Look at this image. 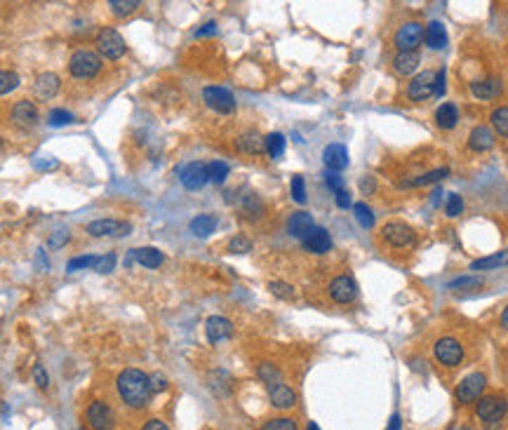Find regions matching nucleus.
<instances>
[{
	"mask_svg": "<svg viewBox=\"0 0 508 430\" xmlns=\"http://www.w3.org/2000/svg\"><path fill=\"white\" fill-rule=\"evenodd\" d=\"M116 388H118V395H121L123 405L130 407V409H134V411L146 409L148 402H151V398H153L151 376L144 374L141 369H134V367L123 369L121 374H118Z\"/></svg>",
	"mask_w": 508,
	"mask_h": 430,
	"instance_id": "obj_1",
	"label": "nucleus"
},
{
	"mask_svg": "<svg viewBox=\"0 0 508 430\" xmlns=\"http://www.w3.org/2000/svg\"><path fill=\"white\" fill-rule=\"evenodd\" d=\"M445 92V76L436 71H424L419 73L407 88V96L412 101H424L431 99L433 94H443Z\"/></svg>",
	"mask_w": 508,
	"mask_h": 430,
	"instance_id": "obj_2",
	"label": "nucleus"
},
{
	"mask_svg": "<svg viewBox=\"0 0 508 430\" xmlns=\"http://www.w3.org/2000/svg\"><path fill=\"white\" fill-rule=\"evenodd\" d=\"M68 73L78 80H90L101 71V57L90 50H81L68 59Z\"/></svg>",
	"mask_w": 508,
	"mask_h": 430,
	"instance_id": "obj_3",
	"label": "nucleus"
},
{
	"mask_svg": "<svg viewBox=\"0 0 508 430\" xmlns=\"http://www.w3.org/2000/svg\"><path fill=\"white\" fill-rule=\"evenodd\" d=\"M94 45H96V52L104 57V59H111V61L121 59V57L128 52V45H125L123 36L116 28H108V26L96 33Z\"/></svg>",
	"mask_w": 508,
	"mask_h": 430,
	"instance_id": "obj_4",
	"label": "nucleus"
},
{
	"mask_svg": "<svg viewBox=\"0 0 508 430\" xmlns=\"http://www.w3.org/2000/svg\"><path fill=\"white\" fill-rule=\"evenodd\" d=\"M85 421L92 430H113L116 428V411L104 400H94L85 409Z\"/></svg>",
	"mask_w": 508,
	"mask_h": 430,
	"instance_id": "obj_5",
	"label": "nucleus"
},
{
	"mask_svg": "<svg viewBox=\"0 0 508 430\" xmlns=\"http://www.w3.org/2000/svg\"><path fill=\"white\" fill-rule=\"evenodd\" d=\"M424 31L426 28L421 26L419 21H407V24L396 33L398 52H416V48L424 43Z\"/></svg>",
	"mask_w": 508,
	"mask_h": 430,
	"instance_id": "obj_6",
	"label": "nucleus"
},
{
	"mask_svg": "<svg viewBox=\"0 0 508 430\" xmlns=\"http://www.w3.org/2000/svg\"><path fill=\"white\" fill-rule=\"evenodd\" d=\"M203 99L205 104H207L212 111L221 113V116H228V113L236 111V99H233V94L224 88H205L203 90Z\"/></svg>",
	"mask_w": 508,
	"mask_h": 430,
	"instance_id": "obj_7",
	"label": "nucleus"
},
{
	"mask_svg": "<svg viewBox=\"0 0 508 430\" xmlns=\"http://www.w3.org/2000/svg\"><path fill=\"white\" fill-rule=\"evenodd\" d=\"M130 223L128 221H118V219H96L92 223H88V231L94 238H121V235L130 233Z\"/></svg>",
	"mask_w": 508,
	"mask_h": 430,
	"instance_id": "obj_8",
	"label": "nucleus"
},
{
	"mask_svg": "<svg viewBox=\"0 0 508 430\" xmlns=\"http://www.w3.org/2000/svg\"><path fill=\"white\" fill-rule=\"evenodd\" d=\"M381 235L391 247H407V245L414 243V231L403 221H388L381 228Z\"/></svg>",
	"mask_w": 508,
	"mask_h": 430,
	"instance_id": "obj_9",
	"label": "nucleus"
},
{
	"mask_svg": "<svg viewBox=\"0 0 508 430\" xmlns=\"http://www.w3.org/2000/svg\"><path fill=\"white\" fill-rule=\"evenodd\" d=\"M436 358L445 367H456L464 360V346L452 339V336H445V339L436 343Z\"/></svg>",
	"mask_w": 508,
	"mask_h": 430,
	"instance_id": "obj_10",
	"label": "nucleus"
},
{
	"mask_svg": "<svg viewBox=\"0 0 508 430\" xmlns=\"http://www.w3.org/2000/svg\"><path fill=\"white\" fill-rule=\"evenodd\" d=\"M179 179H181V183H184V188H188V191H201L205 183L210 181L207 165L201 163V160H193V163H188L186 167L179 172Z\"/></svg>",
	"mask_w": 508,
	"mask_h": 430,
	"instance_id": "obj_11",
	"label": "nucleus"
},
{
	"mask_svg": "<svg viewBox=\"0 0 508 430\" xmlns=\"http://www.w3.org/2000/svg\"><path fill=\"white\" fill-rule=\"evenodd\" d=\"M506 411H508L506 400L496 398V395L480 398V402H478V416H480L485 423H499L501 418L506 416Z\"/></svg>",
	"mask_w": 508,
	"mask_h": 430,
	"instance_id": "obj_12",
	"label": "nucleus"
},
{
	"mask_svg": "<svg viewBox=\"0 0 508 430\" xmlns=\"http://www.w3.org/2000/svg\"><path fill=\"white\" fill-rule=\"evenodd\" d=\"M485 391V376L482 374H468L464 381L456 386V400L461 405H471L476 400H480Z\"/></svg>",
	"mask_w": 508,
	"mask_h": 430,
	"instance_id": "obj_13",
	"label": "nucleus"
},
{
	"mask_svg": "<svg viewBox=\"0 0 508 430\" xmlns=\"http://www.w3.org/2000/svg\"><path fill=\"white\" fill-rule=\"evenodd\" d=\"M358 294V285L351 275H336L329 283V296L336 303H351Z\"/></svg>",
	"mask_w": 508,
	"mask_h": 430,
	"instance_id": "obj_14",
	"label": "nucleus"
},
{
	"mask_svg": "<svg viewBox=\"0 0 508 430\" xmlns=\"http://www.w3.org/2000/svg\"><path fill=\"white\" fill-rule=\"evenodd\" d=\"M12 123L19 125V127H36L38 120H41V113H38V106L33 104V101L28 99H21L17 101V104L12 106Z\"/></svg>",
	"mask_w": 508,
	"mask_h": 430,
	"instance_id": "obj_15",
	"label": "nucleus"
},
{
	"mask_svg": "<svg viewBox=\"0 0 508 430\" xmlns=\"http://www.w3.org/2000/svg\"><path fill=\"white\" fill-rule=\"evenodd\" d=\"M301 243H304V247L308 252H313V254H325V252L332 249V238H329L327 228H323V226H313Z\"/></svg>",
	"mask_w": 508,
	"mask_h": 430,
	"instance_id": "obj_16",
	"label": "nucleus"
},
{
	"mask_svg": "<svg viewBox=\"0 0 508 430\" xmlns=\"http://www.w3.org/2000/svg\"><path fill=\"white\" fill-rule=\"evenodd\" d=\"M205 334H207L210 343H219V341L228 339V336L233 334L231 320L221 318V315H212V318H207V322H205Z\"/></svg>",
	"mask_w": 508,
	"mask_h": 430,
	"instance_id": "obj_17",
	"label": "nucleus"
},
{
	"mask_svg": "<svg viewBox=\"0 0 508 430\" xmlns=\"http://www.w3.org/2000/svg\"><path fill=\"white\" fill-rule=\"evenodd\" d=\"M134 261L144 268H158V266H163L165 256H163V252L156 247H139V249H132V254L125 259V266H130V263H134Z\"/></svg>",
	"mask_w": 508,
	"mask_h": 430,
	"instance_id": "obj_18",
	"label": "nucleus"
},
{
	"mask_svg": "<svg viewBox=\"0 0 508 430\" xmlns=\"http://www.w3.org/2000/svg\"><path fill=\"white\" fill-rule=\"evenodd\" d=\"M268 398H271V405L276 409H292V407H296V393L289 386H285L283 381L268 386Z\"/></svg>",
	"mask_w": 508,
	"mask_h": 430,
	"instance_id": "obj_19",
	"label": "nucleus"
},
{
	"mask_svg": "<svg viewBox=\"0 0 508 430\" xmlns=\"http://www.w3.org/2000/svg\"><path fill=\"white\" fill-rule=\"evenodd\" d=\"M323 163L327 165L329 172H341L348 165V151L341 143H329L323 151Z\"/></svg>",
	"mask_w": 508,
	"mask_h": 430,
	"instance_id": "obj_20",
	"label": "nucleus"
},
{
	"mask_svg": "<svg viewBox=\"0 0 508 430\" xmlns=\"http://www.w3.org/2000/svg\"><path fill=\"white\" fill-rule=\"evenodd\" d=\"M236 146H238V151H241V153H247V156H259V153L264 151V136H261L256 130H247L236 139Z\"/></svg>",
	"mask_w": 508,
	"mask_h": 430,
	"instance_id": "obj_21",
	"label": "nucleus"
},
{
	"mask_svg": "<svg viewBox=\"0 0 508 430\" xmlns=\"http://www.w3.org/2000/svg\"><path fill=\"white\" fill-rule=\"evenodd\" d=\"M61 88V80L57 73H41V76L36 78V83H33V90H36V94L41 96V99H52V96L59 92Z\"/></svg>",
	"mask_w": 508,
	"mask_h": 430,
	"instance_id": "obj_22",
	"label": "nucleus"
},
{
	"mask_svg": "<svg viewBox=\"0 0 508 430\" xmlns=\"http://www.w3.org/2000/svg\"><path fill=\"white\" fill-rule=\"evenodd\" d=\"M313 226H316V223H313V216L308 214V212H294L287 219V233L299 240H304L306 233L311 231Z\"/></svg>",
	"mask_w": 508,
	"mask_h": 430,
	"instance_id": "obj_23",
	"label": "nucleus"
},
{
	"mask_svg": "<svg viewBox=\"0 0 508 430\" xmlns=\"http://www.w3.org/2000/svg\"><path fill=\"white\" fill-rule=\"evenodd\" d=\"M501 80L499 78H487V80H478V83H471V92L478 96V99H496L501 94Z\"/></svg>",
	"mask_w": 508,
	"mask_h": 430,
	"instance_id": "obj_24",
	"label": "nucleus"
},
{
	"mask_svg": "<svg viewBox=\"0 0 508 430\" xmlns=\"http://www.w3.org/2000/svg\"><path fill=\"white\" fill-rule=\"evenodd\" d=\"M424 43L431 50H443L445 45H447V31H445V26L440 24V21H431V24L426 26Z\"/></svg>",
	"mask_w": 508,
	"mask_h": 430,
	"instance_id": "obj_25",
	"label": "nucleus"
},
{
	"mask_svg": "<svg viewBox=\"0 0 508 430\" xmlns=\"http://www.w3.org/2000/svg\"><path fill=\"white\" fill-rule=\"evenodd\" d=\"M468 146L473 148V151L482 153V151H489V148L494 146V134L489 127H476L471 132V136H468Z\"/></svg>",
	"mask_w": 508,
	"mask_h": 430,
	"instance_id": "obj_26",
	"label": "nucleus"
},
{
	"mask_svg": "<svg viewBox=\"0 0 508 430\" xmlns=\"http://www.w3.org/2000/svg\"><path fill=\"white\" fill-rule=\"evenodd\" d=\"M508 266V249L496 252L492 256H482V259L471 263V271H492V268H501Z\"/></svg>",
	"mask_w": 508,
	"mask_h": 430,
	"instance_id": "obj_27",
	"label": "nucleus"
},
{
	"mask_svg": "<svg viewBox=\"0 0 508 430\" xmlns=\"http://www.w3.org/2000/svg\"><path fill=\"white\" fill-rule=\"evenodd\" d=\"M214 231H216V216L212 214H201L191 221V233L196 235V238H207V235H212Z\"/></svg>",
	"mask_w": 508,
	"mask_h": 430,
	"instance_id": "obj_28",
	"label": "nucleus"
},
{
	"mask_svg": "<svg viewBox=\"0 0 508 430\" xmlns=\"http://www.w3.org/2000/svg\"><path fill=\"white\" fill-rule=\"evenodd\" d=\"M436 123L440 130H452L456 123H459V111H456L454 104H443L436 111Z\"/></svg>",
	"mask_w": 508,
	"mask_h": 430,
	"instance_id": "obj_29",
	"label": "nucleus"
},
{
	"mask_svg": "<svg viewBox=\"0 0 508 430\" xmlns=\"http://www.w3.org/2000/svg\"><path fill=\"white\" fill-rule=\"evenodd\" d=\"M416 66H419V54L416 52H400L396 57V61H393V68H396L400 76H409V73H414Z\"/></svg>",
	"mask_w": 508,
	"mask_h": 430,
	"instance_id": "obj_30",
	"label": "nucleus"
},
{
	"mask_svg": "<svg viewBox=\"0 0 508 430\" xmlns=\"http://www.w3.org/2000/svg\"><path fill=\"white\" fill-rule=\"evenodd\" d=\"M264 151L271 156L273 160H278L285 153V136L281 132H271L268 136H264Z\"/></svg>",
	"mask_w": 508,
	"mask_h": 430,
	"instance_id": "obj_31",
	"label": "nucleus"
},
{
	"mask_svg": "<svg viewBox=\"0 0 508 430\" xmlns=\"http://www.w3.org/2000/svg\"><path fill=\"white\" fill-rule=\"evenodd\" d=\"M259 378L261 381H264V386L268 388V386H273V383H281L283 381V374H281V369H278L276 365H271V362H261L259 365Z\"/></svg>",
	"mask_w": 508,
	"mask_h": 430,
	"instance_id": "obj_32",
	"label": "nucleus"
},
{
	"mask_svg": "<svg viewBox=\"0 0 508 430\" xmlns=\"http://www.w3.org/2000/svg\"><path fill=\"white\" fill-rule=\"evenodd\" d=\"M447 174H449V170H447V167H440V170L426 172V174L416 176V179H412V181H405L403 186H426V183H436V181L445 179V176H447Z\"/></svg>",
	"mask_w": 508,
	"mask_h": 430,
	"instance_id": "obj_33",
	"label": "nucleus"
},
{
	"mask_svg": "<svg viewBox=\"0 0 508 430\" xmlns=\"http://www.w3.org/2000/svg\"><path fill=\"white\" fill-rule=\"evenodd\" d=\"M261 430H299V426H296L292 416H276V418H268L264 426H261Z\"/></svg>",
	"mask_w": 508,
	"mask_h": 430,
	"instance_id": "obj_34",
	"label": "nucleus"
},
{
	"mask_svg": "<svg viewBox=\"0 0 508 430\" xmlns=\"http://www.w3.org/2000/svg\"><path fill=\"white\" fill-rule=\"evenodd\" d=\"M108 8H111V12L116 17H128L136 12V8H139V0H111L108 3Z\"/></svg>",
	"mask_w": 508,
	"mask_h": 430,
	"instance_id": "obj_35",
	"label": "nucleus"
},
{
	"mask_svg": "<svg viewBox=\"0 0 508 430\" xmlns=\"http://www.w3.org/2000/svg\"><path fill=\"white\" fill-rule=\"evenodd\" d=\"M207 176L212 183H224L228 176V165L221 163V160H212V163L207 165Z\"/></svg>",
	"mask_w": 508,
	"mask_h": 430,
	"instance_id": "obj_36",
	"label": "nucleus"
},
{
	"mask_svg": "<svg viewBox=\"0 0 508 430\" xmlns=\"http://www.w3.org/2000/svg\"><path fill=\"white\" fill-rule=\"evenodd\" d=\"M250 249H252V240L247 235H233L228 240V252H233V254H247Z\"/></svg>",
	"mask_w": 508,
	"mask_h": 430,
	"instance_id": "obj_37",
	"label": "nucleus"
},
{
	"mask_svg": "<svg viewBox=\"0 0 508 430\" xmlns=\"http://www.w3.org/2000/svg\"><path fill=\"white\" fill-rule=\"evenodd\" d=\"M17 88H19V76L14 71H0V96L10 94Z\"/></svg>",
	"mask_w": 508,
	"mask_h": 430,
	"instance_id": "obj_38",
	"label": "nucleus"
},
{
	"mask_svg": "<svg viewBox=\"0 0 508 430\" xmlns=\"http://www.w3.org/2000/svg\"><path fill=\"white\" fill-rule=\"evenodd\" d=\"M48 123L52 125V127H64V125L73 123V113L66 111V108H52L48 116Z\"/></svg>",
	"mask_w": 508,
	"mask_h": 430,
	"instance_id": "obj_39",
	"label": "nucleus"
},
{
	"mask_svg": "<svg viewBox=\"0 0 508 430\" xmlns=\"http://www.w3.org/2000/svg\"><path fill=\"white\" fill-rule=\"evenodd\" d=\"M353 212H356V219H358V223H360L363 228H372L374 226V214L365 203L353 205Z\"/></svg>",
	"mask_w": 508,
	"mask_h": 430,
	"instance_id": "obj_40",
	"label": "nucleus"
},
{
	"mask_svg": "<svg viewBox=\"0 0 508 430\" xmlns=\"http://www.w3.org/2000/svg\"><path fill=\"white\" fill-rule=\"evenodd\" d=\"M241 209L247 212L250 216H259L261 214V200L254 196V193H247V196L241 198Z\"/></svg>",
	"mask_w": 508,
	"mask_h": 430,
	"instance_id": "obj_41",
	"label": "nucleus"
},
{
	"mask_svg": "<svg viewBox=\"0 0 508 430\" xmlns=\"http://www.w3.org/2000/svg\"><path fill=\"white\" fill-rule=\"evenodd\" d=\"M480 285L482 278H478V275H461V278L449 283V289H473V287H480Z\"/></svg>",
	"mask_w": 508,
	"mask_h": 430,
	"instance_id": "obj_42",
	"label": "nucleus"
},
{
	"mask_svg": "<svg viewBox=\"0 0 508 430\" xmlns=\"http://www.w3.org/2000/svg\"><path fill=\"white\" fill-rule=\"evenodd\" d=\"M492 125L499 134L508 136V108H496L492 113Z\"/></svg>",
	"mask_w": 508,
	"mask_h": 430,
	"instance_id": "obj_43",
	"label": "nucleus"
},
{
	"mask_svg": "<svg viewBox=\"0 0 508 430\" xmlns=\"http://www.w3.org/2000/svg\"><path fill=\"white\" fill-rule=\"evenodd\" d=\"M96 259H99V256H76V259H71L66 263V271L71 273V271H78V268H94L96 266Z\"/></svg>",
	"mask_w": 508,
	"mask_h": 430,
	"instance_id": "obj_44",
	"label": "nucleus"
},
{
	"mask_svg": "<svg viewBox=\"0 0 508 430\" xmlns=\"http://www.w3.org/2000/svg\"><path fill=\"white\" fill-rule=\"evenodd\" d=\"M268 289H271L276 296H281V299H292V296H294L292 285H287V283H278V280L268 283Z\"/></svg>",
	"mask_w": 508,
	"mask_h": 430,
	"instance_id": "obj_45",
	"label": "nucleus"
},
{
	"mask_svg": "<svg viewBox=\"0 0 508 430\" xmlns=\"http://www.w3.org/2000/svg\"><path fill=\"white\" fill-rule=\"evenodd\" d=\"M292 198H294V203H299V205L306 203V183H304V176H299V174L292 179Z\"/></svg>",
	"mask_w": 508,
	"mask_h": 430,
	"instance_id": "obj_46",
	"label": "nucleus"
},
{
	"mask_svg": "<svg viewBox=\"0 0 508 430\" xmlns=\"http://www.w3.org/2000/svg\"><path fill=\"white\" fill-rule=\"evenodd\" d=\"M461 212H464V200H461V196H449L447 198V205H445V214L447 216H459Z\"/></svg>",
	"mask_w": 508,
	"mask_h": 430,
	"instance_id": "obj_47",
	"label": "nucleus"
},
{
	"mask_svg": "<svg viewBox=\"0 0 508 430\" xmlns=\"http://www.w3.org/2000/svg\"><path fill=\"white\" fill-rule=\"evenodd\" d=\"M113 268H116V254H104V256H99V259H96V266H94V271L96 273H111Z\"/></svg>",
	"mask_w": 508,
	"mask_h": 430,
	"instance_id": "obj_48",
	"label": "nucleus"
},
{
	"mask_svg": "<svg viewBox=\"0 0 508 430\" xmlns=\"http://www.w3.org/2000/svg\"><path fill=\"white\" fill-rule=\"evenodd\" d=\"M33 381H36V386L41 388V391H48L50 388V376H48V371H45L43 365L33 367Z\"/></svg>",
	"mask_w": 508,
	"mask_h": 430,
	"instance_id": "obj_49",
	"label": "nucleus"
},
{
	"mask_svg": "<svg viewBox=\"0 0 508 430\" xmlns=\"http://www.w3.org/2000/svg\"><path fill=\"white\" fill-rule=\"evenodd\" d=\"M325 183H327L332 191H344V179H341L339 172H325Z\"/></svg>",
	"mask_w": 508,
	"mask_h": 430,
	"instance_id": "obj_50",
	"label": "nucleus"
},
{
	"mask_svg": "<svg viewBox=\"0 0 508 430\" xmlns=\"http://www.w3.org/2000/svg\"><path fill=\"white\" fill-rule=\"evenodd\" d=\"M66 240H68V233L66 231H57L52 238H50V249H59V247H64L66 245Z\"/></svg>",
	"mask_w": 508,
	"mask_h": 430,
	"instance_id": "obj_51",
	"label": "nucleus"
},
{
	"mask_svg": "<svg viewBox=\"0 0 508 430\" xmlns=\"http://www.w3.org/2000/svg\"><path fill=\"white\" fill-rule=\"evenodd\" d=\"M151 388H153V393L165 391V388H167V378H165L163 374H153L151 376Z\"/></svg>",
	"mask_w": 508,
	"mask_h": 430,
	"instance_id": "obj_52",
	"label": "nucleus"
},
{
	"mask_svg": "<svg viewBox=\"0 0 508 430\" xmlns=\"http://www.w3.org/2000/svg\"><path fill=\"white\" fill-rule=\"evenodd\" d=\"M141 430H170L167 423L161 421V418H151V421H146L144 426H141Z\"/></svg>",
	"mask_w": 508,
	"mask_h": 430,
	"instance_id": "obj_53",
	"label": "nucleus"
},
{
	"mask_svg": "<svg viewBox=\"0 0 508 430\" xmlns=\"http://www.w3.org/2000/svg\"><path fill=\"white\" fill-rule=\"evenodd\" d=\"M336 207H341V209L351 207V196H348L346 191H339V193H336Z\"/></svg>",
	"mask_w": 508,
	"mask_h": 430,
	"instance_id": "obj_54",
	"label": "nucleus"
},
{
	"mask_svg": "<svg viewBox=\"0 0 508 430\" xmlns=\"http://www.w3.org/2000/svg\"><path fill=\"white\" fill-rule=\"evenodd\" d=\"M386 430H403V418L398 414L391 416V421H388V428Z\"/></svg>",
	"mask_w": 508,
	"mask_h": 430,
	"instance_id": "obj_55",
	"label": "nucleus"
},
{
	"mask_svg": "<svg viewBox=\"0 0 508 430\" xmlns=\"http://www.w3.org/2000/svg\"><path fill=\"white\" fill-rule=\"evenodd\" d=\"M38 266H41V271H48V259H45V252L43 249L38 252Z\"/></svg>",
	"mask_w": 508,
	"mask_h": 430,
	"instance_id": "obj_56",
	"label": "nucleus"
},
{
	"mask_svg": "<svg viewBox=\"0 0 508 430\" xmlns=\"http://www.w3.org/2000/svg\"><path fill=\"white\" fill-rule=\"evenodd\" d=\"M216 28H214V24H207L205 28H201V31H198V36H210V33H214Z\"/></svg>",
	"mask_w": 508,
	"mask_h": 430,
	"instance_id": "obj_57",
	"label": "nucleus"
},
{
	"mask_svg": "<svg viewBox=\"0 0 508 430\" xmlns=\"http://www.w3.org/2000/svg\"><path fill=\"white\" fill-rule=\"evenodd\" d=\"M372 188H374L372 179H369V176H365V181H363V191H372Z\"/></svg>",
	"mask_w": 508,
	"mask_h": 430,
	"instance_id": "obj_58",
	"label": "nucleus"
},
{
	"mask_svg": "<svg viewBox=\"0 0 508 430\" xmlns=\"http://www.w3.org/2000/svg\"><path fill=\"white\" fill-rule=\"evenodd\" d=\"M501 327L508 329V306L504 308V313H501Z\"/></svg>",
	"mask_w": 508,
	"mask_h": 430,
	"instance_id": "obj_59",
	"label": "nucleus"
},
{
	"mask_svg": "<svg viewBox=\"0 0 508 430\" xmlns=\"http://www.w3.org/2000/svg\"><path fill=\"white\" fill-rule=\"evenodd\" d=\"M306 430H321V428H318V426H316V423H313V421H311V423H308V426H306Z\"/></svg>",
	"mask_w": 508,
	"mask_h": 430,
	"instance_id": "obj_60",
	"label": "nucleus"
},
{
	"mask_svg": "<svg viewBox=\"0 0 508 430\" xmlns=\"http://www.w3.org/2000/svg\"><path fill=\"white\" fill-rule=\"evenodd\" d=\"M452 430H471V428H468V426H454Z\"/></svg>",
	"mask_w": 508,
	"mask_h": 430,
	"instance_id": "obj_61",
	"label": "nucleus"
},
{
	"mask_svg": "<svg viewBox=\"0 0 508 430\" xmlns=\"http://www.w3.org/2000/svg\"><path fill=\"white\" fill-rule=\"evenodd\" d=\"M0 151H3V136H0Z\"/></svg>",
	"mask_w": 508,
	"mask_h": 430,
	"instance_id": "obj_62",
	"label": "nucleus"
}]
</instances>
